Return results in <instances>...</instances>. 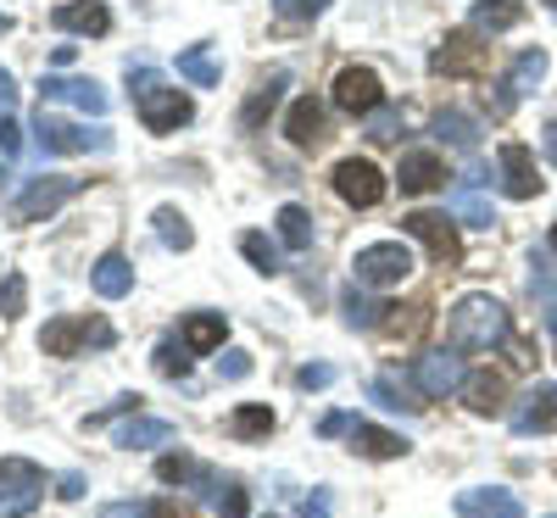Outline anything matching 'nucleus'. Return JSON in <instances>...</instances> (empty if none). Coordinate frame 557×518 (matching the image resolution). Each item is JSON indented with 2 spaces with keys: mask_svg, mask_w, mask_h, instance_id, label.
Instances as JSON below:
<instances>
[{
  "mask_svg": "<svg viewBox=\"0 0 557 518\" xmlns=\"http://www.w3.org/2000/svg\"><path fill=\"white\" fill-rule=\"evenodd\" d=\"M446 329H451V346L462 351H496L507 346V307L496 296H462L446 312Z\"/></svg>",
  "mask_w": 557,
  "mask_h": 518,
  "instance_id": "obj_1",
  "label": "nucleus"
},
{
  "mask_svg": "<svg viewBox=\"0 0 557 518\" xmlns=\"http://www.w3.org/2000/svg\"><path fill=\"white\" fill-rule=\"evenodd\" d=\"M128 84H139L134 89V107H139V123H146L151 134H173V128H184L190 123V96L184 89H173V84H162L151 67H128Z\"/></svg>",
  "mask_w": 557,
  "mask_h": 518,
  "instance_id": "obj_2",
  "label": "nucleus"
},
{
  "mask_svg": "<svg viewBox=\"0 0 557 518\" xmlns=\"http://www.w3.org/2000/svg\"><path fill=\"white\" fill-rule=\"evenodd\" d=\"M34 146L45 151V157H107L112 151V128L107 123H67V118H57V112H45L39 107V118H34Z\"/></svg>",
  "mask_w": 557,
  "mask_h": 518,
  "instance_id": "obj_3",
  "label": "nucleus"
},
{
  "mask_svg": "<svg viewBox=\"0 0 557 518\" xmlns=\"http://www.w3.org/2000/svg\"><path fill=\"white\" fill-rule=\"evenodd\" d=\"M78 190H84V178H73V173H39V178L23 184V196L12 201V218L17 223H45V218H57Z\"/></svg>",
  "mask_w": 557,
  "mask_h": 518,
  "instance_id": "obj_4",
  "label": "nucleus"
},
{
  "mask_svg": "<svg viewBox=\"0 0 557 518\" xmlns=\"http://www.w3.org/2000/svg\"><path fill=\"white\" fill-rule=\"evenodd\" d=\"M407 273H412V251H407L401 240L362 246V251L351 257V279H357L362 291H391V285H401Z\"/></svg>",
  "mask_w": 557,
  "mask_h": 518,
  "instance_id": "obj_5",
  "label": "nucleus"
},
{
  "mask_svg": "<svg viewBox=\"0 0 557 518\" xmlns=\"http://www.w3.org/2000/svg\"><path fill=\"white\" fill-rule=\"evenodd\" d=\"M412 385L424 391L430 402H446L469 385V362H462V346H435L412 362Z\"/></svg>",
  "mask_w": 557,
  "mask_h": 518,
  "instance_id": "obj_6",
  "label": "nucleus"
},
{
  "mask_svg": "<svg viewBox=\"0 0 557 518\" xmlns=\"http://www.w3.org/2000/svg\"><path fill=\"white\" fill-rule=\"evenodd\" d=\"M45 496V468L28 457H0V518H28Z\"/></svg>",
  "mask_w": 557,
  "mask_h": 518,
  "instance_id": "obj_7",
  "label": "nucleus"
},
{
  "mask_svg": "<svg viewBox=\"0 0 557 518\" xmlns=\"http://www.w3.org/2000/svg\"><path fill=\"white\" fill-rule=\"evenodd\" d=\"M330 101H335V112H346V118H368V112L385 107V84H380L374 67H341Z\"/></svg>",
  "mask_w": 557,
  "mask_h": 518,
  "instance_id": "obj_8",
  "label": "nucleus"
},
{
  "mask_svg": "<svg viewBox=\"0 0 557 518\" xmlns=\"http://www.w3.org/2000/svg\"><path fill=\"white\" fill-rule=\"evenodd\" d=\"M385 190H391V178L368 162V157H346V162H335V196L346 201V207H380L385 201Z\"/></svg>",
  "mask_w": 557,
  "mask_h": 518,
  "instance_id": "obj_9",
  "label": "nucleus"
},
{
  "mask_svg": "<svg viewBox=\"0 0 557 518\" xmlns=\"http://www.w3.org/2000/svg\"><path fill=\"white\" fill-rule=\"evenodd\" d=\"M39 107H73V112H89V118H107L112 96L96 78H39Z\"/></svg>",
  "mask_w": 557,
  "mask_h": 518,
  "instance_id": "obj_10",
  "label": "nucleus"
},
{
  "mask_svg": "<svg viewBox=\"0 0 557 518\" xmlns=\"http://www.w3.org/2000/svg\"><path fill=\"white\" fill-rule=\"evenodd\" d=\"M84 341H89V346H112V323H101V318H57V323L39 335L45 357H73Z\"/></svg>",
  "mask_w": 557,
  "mask_h": 518,
  "instance_id": "obj_11",
  "label": "nucleus"
},
{
  "mask_svg": "<svg viewBox=\"0 0 557 518\" xmlns=\"http://www.w3.org/2000/svg\"><path fill=\"white\" fill-rule=\"evenodd\" d=\"M496 168H502V196H513V201H530L546 190V178L535 173V157L524 139H507V146L496 151Z\"/></svg>",
  "mask_w": 557,
  "mask_h": 518,
  "instance_id": "obj_12",
  "label": "nucleus"
},
{
  "mask_svg": "<svg viewBox=\"0 0 557 518\" xmlns=\"http://www.w3.org/2000/svg\"><path fill=\"white\" fill-rule=\"evenodd\" d=\"M485 62H491V45H480L474 34H446L441 51L430 57V67L446 73V78H480Z\"/></svg>",
  "mask_w": 557,
  "mask_h": 518,
  "instance_id": "obj_13",
  "label": "nucleus"
},
{
  "mask_svg": "<svg viewBox=\"0 0 557 518\" xmlns=\"http://www.w3.org/2000/svg\"><path fill=\"white\" fill-rule=\"evenodd\" d=\"M552 430H557V385L541 380L513 407V435H552Z\"/></svg>",
  "mask_w": 557,
  "mask_h": 518,
  "instance_id": "obj_14",
  "label": "nucleus"
},
{
  "mask_svg": "<svg viewBox=\"0 0 557 518\" xmlns=\"http://www.w3.org/2000/svg\"><path fill=\"white\" fill-rule=\"evenodd\" d=\"M457 518H524V502L502 485H469L457 491Z\"/></svg>",
  "mask_w": 557,
  "mask_h": 518,
  "instance_id": "obj_15",
  "label": "nucleus"
},
{
  "mask_svg": "<svg viewBox=\"0 0 557 518\" xmlns=\"http://www.w3.org/2000/svg\"><path fill=\"white\" fill-rule=\"evenodd\" d=\"M401 229L412 234V240H424L435 262H457V257H462L457 229L446 223V212H412V218H401Z\"/></svg>",
  "mask_w": 557,
  "mask_h": 518,
  "instance_id": "obj_16",
  "label": "nucleus"
},
{
  "mask_svg": "<svg viewBox=\"0 0 557 518\" xmlns=\"http://www.w3.org/2000/svg\"><path fill=\"white\" fill-rule=\"evenodd\" d=\"M51 23L62 34H89V39H101L112 28V12H107V0H62V7L51 12Z\"/></svg>",
  "mask_w": 557,
  "mask_h": 518,
  "instance_id": "obj_17",
  "label": "nucleus"
},
{
  "mask_svg": "<svg viewBox=\"0 0 557 518\" xmlns=\"http://www.w3.org/2000/svg\"><path fill=\"white\" fill-rule=\"evenodd\" d=\"M446 212H451L462 229H491V223H496V201L480 190V184H469V178H462L457 190L446 196Z\"/></svg>",
  "mask_w": 557,
  "mask_h": 518,
  "instance_id": "obj_18",
  "label": "nucleus"
},
{
  "mask_svg": "<svg viewBox=\"0 0 557 518\" xmlns=\"http://www.w3.org/2000/svg\"><path fill=\"white\" fill-rule=\"evenodd\" d=\"M441 178H446V162H441L435 151H407V157H401V168H396L401 196H424V190H435Z\"/></svg>",
  "mask_w": 557,
  "mask_h": 518,
  "instance_id": "obj_19",
  "label": "nucleus"
},
{
  "mask_svg": "<svg viewBox=\"0 0 557 518\" xmlns=\"http://www.w3.org/2000/svg\"><path fill=\"white\" fill-rule=\"evenodd\" d=\"M89 285H96L101 301H123V296L134 291V262H128L123 251H107L96 268H89Z\"/></svg>",
  "mask_w": 557,
  "mask_h": 518,
  "instance_id": "obj_20",
  "label": "nucleus"
},
{
  "mask_svg": "<svg viewBox=\"0 0 557 518\" xmlns=\"http://www.w3.org/2000/svg\"><path fill=\"white\" fill-rule=\"evenodd\" d=\"M285 134H290V146H296V151H318V146H323V107H318L312 96L290 101V112H285Z\"/></svg>",
  "mask_w": 557,
  "mask_h": 518,
  "instance_id": "obj_21",
  "label": "nucleus"
},
{
  "mask_svg": "<svg viewBox=\"0 0 557 518\" xmlns=\"http://www.w3.org/2000/svg\"><path fill=\"white\" fill-rule=\"evenodd\" d=\"M351 452L362 457H374V462H391V457H407V435H391V430H374V423H362L357 418V430H351Z\"/></svg>",
  "mask_w": 557,
  "mask_h": 518,
  "instance_id": "obj_22",
  "label": "nucleus"
},
{
  "mask_svg": "<svg viewBox=\"0 0 557 518\" xmlns=\"http://www.w3.org/2000/svg\"><path fill=\"white\" fill-rule=\"evenodd\" d=\"M173 435H178V430H173L168 418H128L123 430H117V446H123V452H151V446H168Z\"/></svg>",
  "mask_w": 557,
  "mask_h": 518,
  "instance_id": "obj_23",
  "label": "nucleus"
},
{
  "mask_svg": "<svg viewBox=\"0 0 557 518\" xmlns=\"http://www.w3.org/2000/svg\"><path fill=\"white\" fill-rule=\"evenodd\" d=\"M223 335H228L223 312H190V318H184V346H190V357L218 351V346H223Z\"/></svg>",
  "mask_w": 557,
  "mask_h": 518,
  "instance_id": "obj_24",
  "label": "nucleus"
},
{
  "mask_svg": "<svg viewBox=\"0 0 557 518\" xmlns=\"http://www.w3.org/2000/svg\"><path fill=\"white\" fill-rule=\"evenodd\" d=\"M430 134L441 139V146H451V151H480V123L469 112H441L430 123Z\"/></svg>",
  "mask_w": 557,
  "mask_h": 518,
  "instance_id": "obj_25",
  "label": "nucleus"
},
{
  "mask_svg": "<svg viewBox=\"0 0 557 518\" xmlns=\"http://www.w3.org/2000/svg\"><path fill=\"white\" fill-rule=\"evenodd\" d=\"M385 312H396V307L368 301V296H362V285H351V291L341 296V318H346V329H385V323H391Z\"/></svg>",
  "mask_w": 557,
  "mask_h": 518,
  "instance_id": "obj_26",
  "label": "nucleus"
},
{
  "mask_svg": "<svg viewBox=\"0 0 557 518\" xmlns=\"http://www.w3.org/2000/svg\"><path fill=\"white\" fill-rule=\"evenodd\" d=\"M178 78H190L196 89H218L223 84V67L207 45H190V51H178Z\"/></svg>",
  "mask_w": 557,
  "mask_h": 518,
  "instance_id": "obj_27",
  "label": "nucleus"
},
{
  "mask_svg": "<svg viewBox=\"0 0 557 518\" xmlns=\"http://www.w3.org/2000/svg\"><path fill=\"white\" fill-rule=\"evenodd\" d=\"M273 223H278V240H285L290 251H312V212H307V207L285 201Z\"/></svg>",
  "mask_w": 557,
  "mask_h": 518,
  "instance_id": "obj_28",
  "label": "nucleus"
},
{
  "mask_svg": "<svg viewBox=\"0 0 557 518\" xmlns=\"http://www.w3.org/2000/svg\"><path fill=\"white\" fill-rule=\"evenodd\" d=\"M519 17H524V0H480L474 7V28L480 34H507Z\"/></svg>",
  "mask_w": 557,
  "mask_h": 518,
  "instance_id": "obj_29",
  "label": "nucleus"
},
{
  "mask_svg": "<svg viewBox=\"0 0 557 518\" xmlns=\"http://www.w3.org/2000/svg\"><path fill=\"white\" fill-rule=\"evenodd\" d=\"M462 396H469V407L474 412H502L507 402V380H502V373H469V385H462Z\"/></svg>",
  "mask_w": 557,
  "mask_h": 518,
  "instance_id": "obj_30",
  "label": "nucleus"
},
{
  "mask_svg": "<svg viewBox=\"0 0 557 518\" xmlns=\"http://www.w3.org/2000/svg\"><path fill=\"white\" fill-rule=\"evenodd\" d=\"M546 67H552L546 51H519V57H513V67H507V84H513V96H519V101L546 78Z\"/></svg>",
  "mask_w": 557,
  "mask_h": 518,
  "instance_id": "obj_31",
  "label": "nucleus"
},
{
  "mask_svg": "<svg viewBox=\"0 0 557 518\" xmlns=\"http://www.w3.org/2000/svg\"><path fill=\"white\" fill-rule=\"evenodd\" d=\"M240 251H246V262H251L257 273H268V279H273V273H285V257H278V246L268 240V234H257V229L240 234Z\"/></svg>",
  "mask_w": 557,
  "mask_h": 518,
  "instance_id": "obj_32",
  "label": "nucleus"
},
{
  "mask_svg": "<svg viewBox=\"0 0 557 518\" xmlns=\"http://www.w3.org/2000/svg\"><path fill=\"white\" fill-rule=\"evenodd\" d=\"M151 223H157V234H162V246H168V251H190V246H196V229L184 223L178 207H157Z\"/></svg>",
  "mask_w": 557,
  "mask_h": 518,
  "instance_id": "obj_33",
  "label": "nucleus"
},
{
  "mask_svg": "<svg viewBox=\"0 0 557 518\" xmlns=\"http://www.w3.org/2000/svg\"><path fill=\"white\" fill-rule=\"evenodd\" d=\"M368 396H374L385 412H412L418 402H412V391H407V380H401V373H380V380L374 385H368Z\"/></svg>",
  "mask_w": 557,
  "mask_h": 518,
  "instance_id": "obj_34",
  "label": "nucleus"
},
{
  "mask_svg": "<svg viewBox=\"0 0 557 518\" xmlns=\"http://www.w3.org/2000/svg\"><path fill=\"white\" fill-rule=\"evenodd\" d=\"M228 430H235L240 441H257V435H268V430H273V407H262V402H251V407H235V418H228Z\"/></svg>",
  "mask_w": 557,
  "mask_h": 518,
  "instance_id": "obj_35",
  "label": "nucleus"
},
{
  "mask_svg": "<svg viewBox=\"0 0 557 518\" xmlns=\"http://www.w3.org/2000/svg\"><path fill=\"white\" fill-rule=\"evenodd\" d=\"M285 84H290L285 73H273V78H268V84L257 89V96L246 101V112H240V123H246V128H257V123H262V118H268V112L278 107V89H285Z\"/></svg>",
  "mask_w": 557,
  "mask_h": 518,
  "instance_id": "obj_36",
  "label": "nucleus"
},
{
  "mask_svg": "<svg viewBox=\"0 0 557 518\" xmlns=\"http://www.w3.org/2000/svg\"><path fill=\"white\" fill-rule=\"evenodd\" d=\"M207 485H212V491H207V502L218 507V518H246V491H240L235 480H218V474H212Z\"/></svg>",
  "mask_w": 557,
  "mask_h": 518,
  "instance_id": "obj_37",
  "label": "nucleus"
},
{
  "mask_svg": "<svg viewBox=\"0 0 557 518\" xmlns=\"http://www.w3.org/2000/svg\"><path fill=\"white\" fill-rule=\"evenodd\" d=\"M530 291H535L541 301L557 296V257H552V251H535V257H530Z\"/></svg>",
  "mask_w": 557,
  "mask_h": 518,
  "instance_id": "obj_38",
  "label": "nucleus"
},
{
  "mask_svg": "<svg viewBox=\"0 0 557 518\" xmlns=\"http://www.w3.org/2000/svg\"><path fill=\"white\" fill-rule=\"evenodd\" d=\"M157 480L162 485H190V480H207V468L196 457H162L157 462Z\"/></svg>",
  "mask_w": 557,
  "mask_h": 518,
  "instance_id": "obj_39",
  "label": "nucleus"
},
{
  "mask_svg": "<svg viewBox=\"0 0 557 518\" xmlns=\"http://www.w3.org/2000/svg\"><path fill=\"white\" fill-rule=\"evenodd\" d=\"M368 139L374 146H391V139H401V107H380V112H368Z\"/></svg>",
  "mask_w": 557,
  "mask_h": 518,
  "instance_id": "obj_40",
  "label": "nucleus"
},
{
  "mask_svg": "<svg viewBox=\"0 0 557 518\" xmlns=\"http://www.w3.org/2000/svg\"><path fill=\"white\" fill-rule=\"evenodd\" d=\"M157 373H162V380H184V373H190V346H173V341H162L157 346Z\"/></svg>",
  "mask_w": 557,
  "mask_h": 518,
  "instance_id": "obj_41",
  "label": "nucleus"
},
{
  "mask_svg": "<svg viewBox=\"0 0 557 518\" xmlns=\"http://www.w3.org/2000/svg\"><path fill=\"white\" fill-rule=\"evenodd\" d=\"M23 307H28V279L7 273V285H0V318H17Z\"/></svg>",
  "mask_w": 557,
  "mask_h": 518,
  "instance_id": "obj_42",
  "label": "nucleus"
},
{
  "mask_svg": "<svg viewBox=\"0 0 557 518\" xmlns=\"http://www.w3.org/2000/svg\"><path fill=\"white\" fill-rule=\"evenodd\" d=\"M273 12L290 17V23H312V17L330 12V0H273Z\"/></svg>",
  "mask_w": 557,
  "mask_h": 518,
  "instance_id": "obj_43",
  "label": "nucleus"
},
{
  "mask_svg": "<svg viewBox=\"0 0 557 518\" xmlns=\"http://www.w3.org/2000/svg\"><path fill=\"white\" fill-rule=\"evenodd\" d=\"M296 385L301 391H323V385H335V368L330 362H307V368H296Z\"/></svg>",
  "mask_w": 557,
  "mask_h": 518,
  "instance_id": "obj_44",
  "label": "nucleus"
},
{
  "mask_svg": "<svg viewBox=\"0 0 557 518\" xmlns=\"http://www.w3.org/2000/svg\"><path fill=\"white\" fill-rule=\"evenodd\" d=\"M218 373H223V380H246V373H251V351H223Z\"/></svg>",
  "mask_w": 557,
  "mask_h": 518,
  "instance_id": "obj_45",
  "label": "nucleus"
},
{
  "mask_svg": "<svg viewBox=\"0 0 557 518\" xmlns=\"http://www.w3.org/2000/svg\"><path fill=\"white\" fill-rule=\"evenodd\" d=\"M96 518H151V507L146 502H107Z\"/></svg>",
  "mask_w": 557,
  "mask_h": 518,
  "instance_id": "obj_46",
  "label": "nucleus"
},
{
  "mask_svg": "<svg viewBox=\"0 0 557 518\" xmlns=\"http://www.w3.org/2000/svg\"><path fill=\"white\" fill-rule=\"evenodd\" d=\"M23 151V128L12 118H0V157H17Z\"/></svg>",
  "mask_w": 557,
  "mask_h": 518,
  "instance_id": "obj_47",
  "label": "nucleus"
},
{
  "mask_svg": "<svg viewBox=\"0 0 557 518\" xmlns=\"http://www.w3.org/2000/svg\"><path fill=\"white\" fill-rule=\"evenodd\" d=\"M351 430H357V418H351V412H330V418L318 423V435H351Z\"/></svg>",
  "mask_w": 557,
  "mask_h": 518,
  "instance_id": "obj_48",
  "label": "nucleus"
},
{
  "mask_svg": "<svg viewBox=\"0 0 557 518\" xmlns=\"http://www.w3.org/2000/svg\"><path fill=\"white\" fill-rule=\"evenodd\" d=\"M301 518H330V496H323V491L301 496Z\"/></svg>",
  "mask_w": 557,
  "mask_h": 518,
  "instance_id": "obj_49",
  "label": "nucleus"
},
{
  "mask_svg": "<svg viewBox=\"0 0 557 518\" xmlns=\"http://www.w3.org/2000/svg\"><path fill=\"white\" fill-rule=\"evenodd\" d=\"M12 101H17V84H12L7 67H0V118H12Z\"/></svg>",
  "mask_w": 557,
  "mask_h": 518,
  "instance_id": "obj_50",
  "label": "nucleus"
},
{
  "mask_svg": "<svg viewBox=\"0 0 557 518\" xmlns=\"http://www.w3.org/2000/svg\"><path fill=\"white\" fill-rule=\"evenodd\" d=\"M57 496H62V502H78V496H84V474H62V480H57Z\"/></svg>",
  "mask_w": 557,
  "mask_h": 518,
  "instance_id": "obj_51",
  "label": "nucleus"
},
{
  "mask_svg": "<svg viewBox=\"0 0 557 518\" xmlns=\"http://www.w3.org/2000/svg\"><path fill=\"white\" fill-rule=\"evenodd\" d=\"M541 151H546V162L557 168V118H552V123L541 128Z\"/></svg>",
  "mask_w": 557,
  "mask_h": 518,
  "instance_id": "obj_52",
  "label": "nucleus"
},
{
  "mask_svg": "<svg viewBox=\"0 0 557 518\" xmlns=\"http://www.w3.org/2000/svg\"><path fill=\"white\" fill-rule=\"evenodd\" d=\"M546 329H552V341H557V296L546 301Z\"/></svg>",
  "mask_w": 557,
  "mask_h": 518,
  "instance_id": "obj_53",
  "label": "nucleus"
},
{
  "mask_svg": "<svg viewBox=\"0 0 557 518\" xmlns=\"http://www.w3.org/2000/svg\"><path fill=\"white\" fill-rule=\"evenodd\" d=\"M546 251L557 257V223H552V234H546Z\"/></svg>",
  "mask_w": 557,
  "mask_h": 518,
  "instance_id": "obj_54",
  "label": "nucleus"
},
{
  "mask_svg": "<svg viewBox=\"0 0 557 518\" xmlns=\"http://www.w3.org/2000/svg\"><path fill=\"white\" fill-rule=\"evenodd\" d=\"M0 34H12V17L7 12H0Z\"/></svg>",
  "mask_w": 557,
  "mask_h": 518,
  "instance_id": "obj_55",
  "label": "nucleus"
},
{
  "mask_svg": "<svg viewBox=\"0 0 557 518\" xmlns=\"http://www.w3.org/2000/svg\"><path fill=\"white\" fill-rule=\"evenodd\" d=\"M546 7H552V12H557V0H546Z\"/></svg>",
  "mask_w": 557,
  "mask_h": 518,
  "instance_id": "obj_56",
  "label": "nucleus"
}]
</instances>
